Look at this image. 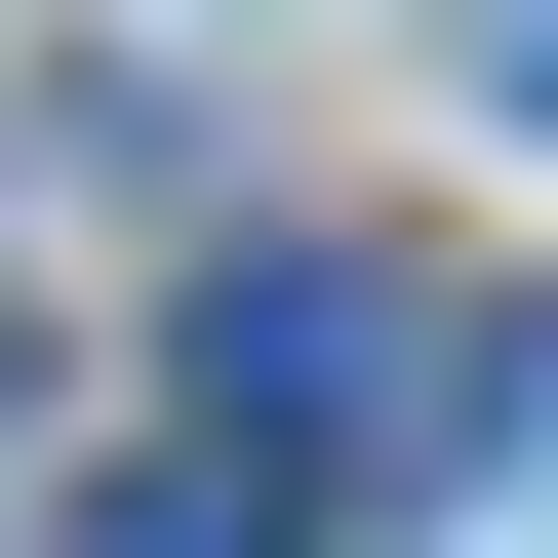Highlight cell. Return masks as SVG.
<instances>
[{
	"mask_svg": "<svg viewBox=\"0 0 558 558\" xmlns=\"http://www.w3.org/2000/svg\"><path fill=\"white\" fill-rule=\"evenodd\" d=\"M199 439H240V478H439L478 439V319L399 240H240V279H199Z\"/></svg>",
	"mask_w": 558,
	"mask_h": 558,
	"instance_id": "1",
	"label": "cell"
},
{
	"mask_svg": "<svg viewBox=\"0 0 558 558\" xmlns=\"http://www.w3.org/2000/svg\"><path fill=\"white\" fill-rule=\"evenodd\" d=\"M81 558H319V478H240V439H160V478H81Z\"/></svg>",
	"mask_w": 558,
	"mask_h": 558,
	"instance_id": "2",
	"label": "cell"
},
{
	"mask_svg": "<svg viewBox=\"0 0 558 558\" xmlns=\"http://www.w3.org/2000/svg\"><path fill=\"white\" fill-rule=\"evenodd\" d=\"M478 81H519V120H558V0H478Z\"/></svg>",
	"mask_w": 558,
	"mask_h": 558,
	"instance_id": "3",
	"label": "cell"
},
{
	"mask_svg": "<svg viewBox=\"0 0 558 558\" xmlns=\"http://www.w3.org/2000/svg\"><path fill=\"white\" fill-rule=\"evenodd\" d=\"M478 439H519V478H558V360H478Z\"/></svg>",
	"mask_w": 558,
	"mask_h": 558,
	"instance_id": "4",
	"label": "cell"
}]
</instances>
